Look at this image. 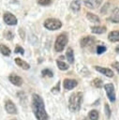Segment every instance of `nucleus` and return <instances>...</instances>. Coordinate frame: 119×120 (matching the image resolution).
<instances>
[{"instance_id":"473e14b6","label":"nucleus","mask_w":119,"mask_h":120,"mask_svg":"<svg viewBox=\"0 0 119 120\" xmlns=\"http://www.w3.org/2000/svg\"><path fill=\"white\" fill-rule=\"evenodd\" d=\"M13 120H16V119H13Z\"/></svg>"},{"instance_id":"7ed1b4c3","label":"nucleus","mask_w":119,"mask_h":120,"mask_svg":"<svg viewBox=\"0 0 119 120\" xmlns=\"http://www.w3.org/2000/svg\"><path fill=\"white\" fill-rule=\"evenodd\" d=\"M67 41H68V38H67V36L65 33L59 35L57 37L56 40H55V43H54V50H55V52H62L65 49Z\"/></svg>"},{"instance_id":"b1692460","label":"nucleus","mask_w":119,"mask_h":120,"mask_svg":"<svg viewBox=\"0 0 119 120\" xmlns=\"http://www.w3.org/2000/svg\"><path fill=\"white\" fill-rule=\"evenodd\" d=\"M41 73H42V76H44V77H52V76H53L52 72L50 69H48V68L43 69V70L41 71Z\"/></svg>"},{"instance_id":"5701e85b","label":"nucleus","mask_w":119,"mask_h":120,"mask_svg":"<svg viewBox=\"0 0 119 120\" xmlns=\"http://www.w3.org/2000/svg\"><path fill=\"white\" fill-rule=\"evenodd\" d=\"M92 84H93L95 87H97V88H99V87H102V86H103V82H102V81H101L100 79H97V78L93 80Z\"/></svg>"},{"instance_id":"ddd939ff","label":"nucleus","mask_w":119,"mask_h":120,"mask_svg":"<svg viewBox=\"0 0 119 120\" xmlns=\"http://www.w3.org/2000/svg\"><path fill=\"white\" fill-rule=\"evenodd\" d=\"M108 39L112 42L119 41V31H112L108 35Z\"/></svg>"},{"instance_id":"aec40b11","label":"nucleus","mask_w":119,"mask_h":120,"mask_svg":"<svg viewBox=\"0 0 119 120\" xmlns=\"http://www.w3.org/2000/svg\"><path fill=\"white\" fill-rule=\"evenodd\" d=\"M91 30L94 34H103L106 32V27H104V26H93L91 28Z\"/></svg>"},{"instance_id":"0eeeda50","label":"nucleus","mask_w":119,"mask_h":120,"mask_svg":"<svg viewBox=\"0 0 119 120\" xmlns=\"http://www.w3.org/2000/svg\"><path fill=\"white\" fill-rule=\"evenodd\" d=\"M3 19H4V22L8 24V25H15L17 24V18L10 12H6L3 16Z\"/></svg>"},{"instance_id":"6ab92c4d","label":"nucleus","mask_w":119,"mask_h":120,"mask_svg":"<svg viewBox=\"0 0 119 120\" xmlns=\"http://www.w3.org/2000/svg\"><path fill=\"white\" fill-rule=\"evenodd\" d=\"M0 52L5 56H9L10 53H11L10 49L8 47H7L6 45H4V44H0Z\"/></svg>"},{"instance_id":"f3484780","label":"nucleus","mask_w":119,"mask_h":120,"mask_svg":"<svg viewBox=\"0 0 119 120\" xmlns=\"http://www.w3.org/2000/svg\"><path fill=\"white\" fill-rule=\"evenodd\" d=\"M86 18L90 21V22H100V19H99V17L98 16H97L96 14H94V13H91V12H88V13H86Z\"/></svg>"},{"instance_id":"c756f323","label":"nucleus","mask_w":119,"mask_h":120,"mask_svg":"<svg viewBox=\"0 0 119 120\" xmlns=\"http://www.w3.org/2000/svg\"><path fill=\"white\" fill-rule=\"evenodd\" d=\"M14 52H17V53H22V54L24 53V51H23V49H22L21 46H17V47L15 48V51H14Z\"/></svg>"},{"instance_id":"9b49d317","label":"nucleus","mask_w":119,"mask_h":120,"mask_svg":"<svg viewBox=\"0 0 119 120\" xmlns=\"http://www.w3.org/2000/svg\"><path fill=\"white\" fill-rule=\"evenodd\" d=\"M102 0H83L84 5L89 8H95L100 5Z\"/></svg>"},{"instance_id":"20e7f679","label":"nucleus","mask_w":119,"mask_h":120,"mask_svg":"<svg viewBox=\"0 0 119 120\" xmlns=\"http://www.w3.org/2000/svg\"><path fill=\"white\" fill-rule=\"evenodd\" d=\"M61 26H62L61 21L55 18H49L44 22V27L47 28L48 30H57L61 28Z\"/></svg>"},{"instance_id":"f03ea898","label":"nucleus","mask_w":119,"mask_h":120,"mask_svg":"<svg viewBox=\"0 0 119 120\" xmlns=\"http://www.w3.org/2000/svg\"><path fill=\"white\" fill-rule=\"evenodd\" d=\"M82 92H76L71 94V96L69 97V100H68V108L71 112H79L81 109V105H82Z\"/></svg>"},{"instance_id":"393cba45","label":"nucleus","mask_w":119,"mask_h":120,"mask_svg":"<svg viewBox=\"0 0 119 120\" xmlns=\"http://www.w3.org/2000/svg\"><path fill=\"white\" fill-rule=\"evenodd\" d=\"M4 37H5V38L10 40V39L13 38V34H12L10 31H5V32H4Z\"/></svg>"},{"instance_id":"9d476101","label":"nucleus","mask_w":119,"mask_h":120,"mask_svg":"<svg viewBox=\"0 0 119 120\" xmlns=\"http://www.w3.org/2000/svg\"><path fill=\"white\" fill-rule=\"evenodd\" d=\"M8 80H9V82H10L12 84H14V85H16V86H21V85L22 84V79L20 76H18V75L12 74V75H10V76L8 77Z\"/></svg>"},{"instance_id":"2f4dec72","label":"nucleus","mask_w":119,"mask_h":120,"mask_svg":"<svg viewBox=\"0 0 119 120\" xmlns=\"http://www.w3.org/2000/svg\"><path fill=\"white\" fill-rule=\"evenodd\" d=\"M115 51H116V52H118V53H119V46H117V47L115 48Z\"/></svg>"},{"instance_id":"412c9836","label":"nucleus","mask_w":119,"mask_h":120,"mask_svg":"<svg viewBox=\"0 0 119 120\" xmlns=\"http://www.w3.org/2000/svg\"><path fill=\"white\" fill-rule=\"evenodd\" d=\"M56 65L59 68V69H61V70H67L68 68V65H67V63H65L61 60H56Z\"/></svg>"},{"instance_id":"2eb2a0df","label":"nucleus","mask_w":119,"mask_h":120,"mask_svg":"<svg viewBox=\"0 0 119 120\" xmlns=\"http://www.w3.org/2000/svg\"><path fill=\"white\" fill-rule=\"evenodd\" d=\"M66 57H67V59L69 64H73L74 63V53H73V50L71 48H67V49Z\"/></svg>"},{"instance_id":"c85d7f7f","label":"nucleus","mask_w":119,"mask_h":120,"mask_svg":"<svg viewBox=\"0 0 119 120\" xmlns=\"http://www.w3.org/2000/svg\"><path fill=\"white\" fill-rule=\"evenodd\" d=\"M59 91H60V82H58L56 83V85L52 89V93H58Z\"/></svg>"},{"instance_id":"f8f14e48","label":"nucleus","mask_w":119,"mask_h":120,"mask_svg":"<svg viewBox=\"0 0 119 120\" xmlns=\"http://www.w3.org/2000/svg\"><path fill=\"white\" fill-rule=\"evenodd\" d=\"M93 42H94V38H93V37H90V36H86V37L82 38L80 40L81 47L89 46V45H91Z\"/></svg>"},{"instance_id":"423d86ee","label":"nucleus","mask_w":119,"mask_h":120,"mask_svg":"<svg viewBox=\"0 0 119 120\" xmlns=\"http://www.w3.org/2000/svg\"><path fill=\"white\" fill-rule=\"evenodd\" d=\"M5 110L9 114H17L18 113L17 107L15 106V104L10 99H7L6 101V103H5Z\"/></svg>"},{"instance_id":"4be33fe9","label":"nucleus","mask_w":119,"mask_h":120,"mask_svg":"<svg viewBox=\"0 0 119 120\" xmlns=\"http://www.w3.org/2000/svg\"><path fill=\"white\" fill-rule=\"evenodd\" d=\"M88 116H89V118H90L91 120H97L99 114H98V112H97V111H96V110H92V111L89 112Z\"/></svg>"},{"instance_id":"1a4fd4ad","label":"nucleus","mask_w":119,"mask_h":120,"mask_svg":"<svg viewBox=\"0 0 119 120\" xmlns=\"http://www.w3.org/2000/svg\"><path fill=\"white\" fill-rule=\"evenodd\" d=\"M95 69L98 72H100L101 74H104L105 76L109 77V78H112L113 77V72L112 69L110 68H103V67H99V66H95Z\"/></svg>"},{"instance_id":"4468645a","label":"nucleus","mask_w":119,"mask_h":120,"mask_svg":"<svg viewBox=\"0 0 119 120\" xmlns=\"http://www.w3.org/2000/svg\"><path fill=\"white\" fill-rule=\"evenodd\" d=\"M15 63H16L20 68H22V69H29V68H30V65H29L27 62L22 60V59L19 58V57L15 58Z\"/></svg>"},{"instance_id":"dca6fc26","label":"nucleus","mask_w":119,"mask_h":120,"mask_svg":"<svg viewBox=\"0 0 119 120\" xmlns=\"http://www.w3.org/2000/svg\"><path fill=\"white\" fill-rule=\"evenodd\" d=\"M70 8L74 12H77L81 9V1L80 0H74L70 4Z\"/></svg>"},{"instance_id":"cd10ccee","label":"nucleus","mask_w":119,"mask_h":120,"mask_svg":"<svg viewBox=\"0 0 119 120\" xmlns=\"http://www.w3.org/2000/svg\"><path fill=\"white\" fill-rule=\"evenodd\" d=\"M104 108H105V113H106V116L108 117V118H110V116H111V110H110V107H109V105L108 104H105V106H104Z\"/></svg>"},{"instance_id":"f257e3e1","label":"nucleus","mask_w":119,"mask_h":120,"mask_svg":"<svg viewBox=\"0 0 119 120\" xmlns=\"http://www.w3.org/2000/svg\"><path fill=\"white\" fill-rule=\"evenodd\" d=\"M32 110L37 120H48L49 116L45 110L44 100L37 94H33L32 96Z\"/></svg>"},{"instance_id":"7c9ffc66","label":"nucleus","mask_w":119,"mask_h":120,"mask_svg":"<svg viewBox=\"0 0 119 120\" xmlns=\"http://www.w3.org/2000/svg\"><path fill=\"white\" fill-rule=\"evenodd\" d=\"M112 67L116 69V71L119 73V62H114L113 64H112Z\"/></svg>"},{"instance_id":"39448f33","label":"nucleus","mask_w":119,"mask_h":120,"mask_svg":"<svg viewBox=\"0 0 119 120\" xmlns=\"http://www.w3.org/2000/svg\"><path fill=\"white\" fill-rule=\"evenodd\" d=\"M104 89L106 91L109 100L112 102H114L115 101V92H114L113 85L112 83H106V84H104Z\"/></svg>"},{"instance_id":"a211bd4d","label":"nucleus","mask_w":119,"mask_h":120,"mask_svg":"<svg viewBox=\"0 0 119 120\" xmlns=\"http://www.w3.org/2000/svg\"><path fill=\"white\" fill-rule=\"evenodd\" d=\"M110 21H112V22H119V8H115L112 15L109 18Z\"/></svg>"},{"instance_id":"bb28decb","label":"nucleus","mask_w":119,"mask_h":120,"mask_svg":"<svg viewBox=\"0 0 119 120\" xmlns=\"http://www.w3.org/2000/svg\"><path fill=\"white\" fill-rule=\"evenodd\" d=\"M52 0H38V4L41 6H48L52 3Z\"/></svg>"},{"instance_id":"6e6552de","label":"nucleus","mask_w":119,"mask_h":120,"mask_svg":"<svg viewBox=\"0 0 119 120\" xmlns=\"http://www.w3.org/2000/svg\"><path fill=\"white\" fill-rule=\"evenodd\" d=\"M78 84L76 80H72V79H65L63 82V86L66 90H71L74 87H76Z\"/></svg>"},{"instance_id":"a878e982","label":"nucleus","mask_w":119,"mask_h":120,"mask_svg":"<svg viewBox=\"0 0 119 120\" xmlns=\"http://www.w3.org/2000/svg\"><path fill=\"white\" fill-rule=\"evenodd\" d=\"M106 51V47L105 46H97V52L98 53V54H101V53H103L104 52Z\"/></svg>"}]
</instances>
